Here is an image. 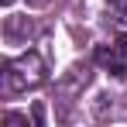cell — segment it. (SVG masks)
I'll use <instances>...</instances> for the list:
<instances>
[{
    "label": "cell",
    "mask_w": 127,
    "mask_h": 127,
    "mask_svg": "<svg viewBox=\"0 0 127 127\" xmlns=\"http://www.w3.org/2000/svg\"><path fill=\"white\" fill-rule=\"evenodd\" d=\"M28 3H31V7H45L48 0H28Z\"/></svg>",
    "instance_id": "obj_3"
},
{
    "label": "cell",
    "mask_w": 127,
    "mask_h": 127,
    "mask_svg": "<svg viewBox=\"0 0 127 127\" xmlns=\"http://www.w3.org/2000/svg\"><path fill=\"white\" fill-rule=\"evenodd\" d=\"M0 3H3V7H10V3H14V0H0Z\"/></svg>",
    "instance_id": "obj_4"
},
{
    "label": "cell",
    "mask_w": 127,
    "mask_h": 127,
    "mask_svg": "<svg viewBox=\"0 0 127 127\" xmlns=\"http://www.w3.org/2000/svg\"><path fill=\"white\" fill-rule=\"evenodd\" d=\"M41 83H45V59L38 52H24L17 59H10L3 69V89L7 93H28Z\"/></svg>",
    "instance_id": "obj_1"
},
{
    "label": "cell",
    "mask_w": 127,
    "mask_h": 127,
    "mask_svg": "<svg viewBox=\"0 0 127 127\" xmlns=\"http://www.w3.org/2000/svg\"><path fill=\"white\" fill-rule=\"evenodd\" d=\"M117 55H124V59H127V34L117 38Z\"/></svg>",
    "instance_id": "obj_2"
}]
</instances>
